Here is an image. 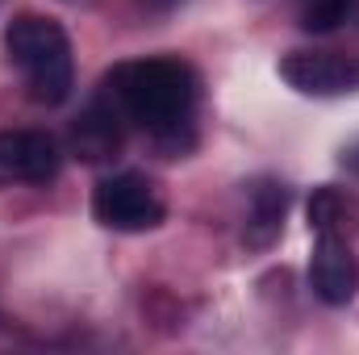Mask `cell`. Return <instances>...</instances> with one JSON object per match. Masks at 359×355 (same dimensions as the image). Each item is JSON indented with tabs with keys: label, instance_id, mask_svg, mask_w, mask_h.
Here are the masks:
<instances>
[{
	"label": "cell",
	"instance_id": "cell-7",
	"mask_svg": "<svg viewBox=\"0 0 359 355\" xmlns=\"http://www.w3.org/2000/svg\"><path fill=\"white\" fill-rule=\"evenodd\" d=\"M288 213V188L280 180H259L251 188V222H247V247H271Z\"/></svg>",
	"mask_w": 359,
	"mask_h": 355
},
{
	"label": "cell",
	"instance_id": "cell-9",
	"mask_svg": "<svg viewBox=\"0 0 359 355\" xmlns=\"http://www.w3.org/2000/svg\"><path fill=\"white\" fill-rule=\"evenodd\" d=\"M351 13V0H305L301 4V25L309 34H330L347 21Z\"/></svg>",
	"mask_w": 359,
	"mask_h": 355
},
{
	"label": "cell",
	"instance_id": "cell-3",
	"mask_svg": "<svg viewBox=\"0 0 359 355\" xmlns=\"http://www.w3.org/2000/svg\"><path fill=\"white\" fill-rule=\"evenodd\" d=\"M163 201L155 192V184L138 172H121L96 184L92 192V217L109 230L121 234H138V230H155L163 222Z\"/></svg>",
	"mask_w": 359,
	"mask_h": 355
},
{
	"label": "cell",
	"instance_id": "cell-4",
	"mask_svg": "<svg viewBox=\"0 0 359 355\" xmlns=\"http://www.w3.org/2000/svg\"><path fill=\"white\" fill-rule=\"evenodd\" d=\"M280 76L297 92L309 96H334L359 88V59L334 51H292L280 59Z\"/></svg>",
	"mask_w": 359,
	"mask_h": 355
},
{
	"label": "cell",
	"instance_id": "cell-2",
	"mask_svg": "<svg viewBox=\"0 0 359 355\" xmlns=\"http://www.w3.org/2000/svg\"><path fill=\"white\" fill-rule=\"evenodd\" d=\"M4 51L21 67L29 96L38 105H63L76 88V63H72V42L59 21L21 13L4 29Z\"/></svg>",
	"mask_w": 359,
	"mask_h": 355
},
{
	"label": "cell",
	"instance_id": "cell-6",
	"mask_svg": "<svg viewBox=\"0 0 359 355\" xmlns=\"http://www.w3.org/2000/svg\"><path fill=\"white\" fill-rule=\"evenodd\" d=\"M309 280H313V293L326 301V305H347L359 288V264L351 255V247L326 230L318 234V247H313V260H309Z\"/></svg>",
	"mask_w": 359,
	"mask_h": 355
},
{
	"label": "cell",
	"instance_id": "cell-10",
	"mask_svg": "<svg viewBox=\"0 0 359 355\" xmlns=\"http://www.w3.org/2000/svg\"><path fill=\"white\" fill-rule=\"evenodd\" d=\"M339 217H343V196H339L334 188H318L313 201H309V226H313L318 234H326V230L339 226Z\"/></svg>",
	"mask_w": 359,
	"mask_h": 355
},
{
	"label": "cell",
	"instance_id": "cell-5",
	"mask_svg": "<svg viewBox=\"0 0 359 355\" xmlns=\"http://www.w3.org/2000/svg\"><path fill=\"white\" fill-rule=\"evenodd\" d=\"M59 172V147L42 130H0V188L46 184Z\"/></svg>",
	"mask_w": 359,
	"mask_h": 355
},
{
	"label": "cell",
	"instance_id": "cell-1",
	"mask_svg": "<svg viewBox=\"0 0 359 355\" xmlns=\"http://www.w3.org/2000/svg\"><path fill=\"white\" fill-rule=\"evenodd\" d=\"M117 109L142 130L172 138L188 126L196 109V72L180 59H134L117 63L104 80Z\"/></svg>",
	"mask_w": 359,
	"mask_h": 355
},
{
	"label": "cell",
	"instance_id": "cell-12",
	"mask_svg": "<svg viewBox=\"0 0 359 355\" xmlns=\"http://www.w3.org/2000/svg\"><path fill=\"white\" fill-rule=\"evenodd\" d=\"M147 8H159V13H168V8H176V4H184V0H142Z\"/></svg>",
	"mask_w": 359,
	"mask_h": 355
},
{
	"label": "cell",
	"instance_id": "cell-8",
	"mask_svg": "<svg viewBox=\"0 0 359 355\" xmlns=\"http://www.w3.org/2000/svg\"><path fill=\"white\" fill-rule=\"evenodd\" d=\"M72 147H76V155L88 159V163L109 159V155L121 147V134H117V109H109V105H92L84 117H76V126H72Z\"/></svg>",
	"mask_w": 359,
	"mask_h": 355
},
{
	"label": "cell",
	"instance_id": "cell-11",
	"mask_svg": "<svg viewBox=\"0 0 359 355\" xmlns=\"http://www.w3.org/2000/svg\"><path fill=\"white\" fill-rule=\"evenodd\" d=\"M343 168H347V172H355V176H359V138L351 142V147H347V151H343Z\"/></svg>",
	"mask_w": 359,
	"mask_h": 355
}]
</instances>
